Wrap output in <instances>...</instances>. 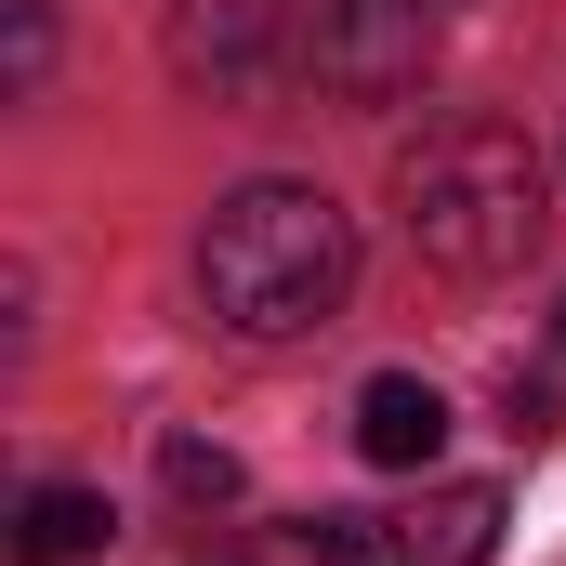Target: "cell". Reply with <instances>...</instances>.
I'll return each instance as SVG.
<instances>
[{
	"instance_id": "obj_1",
	"label": "cell",
	"mask_w": 566,
	"mask_h": 566,
	"mask_svg": "<svg viewBox=\"0 0 566 566\" xmlns=\"http://www.w3.org/2000/svg\"><path fill=\"white\" fill-rule=\"evenodd\" d=\"M198 303H211L224 343H316L356 303V224H343V198L290 185V171L211 198V224H198Z\"/></svg>"
},
{
	"instance_id": "obj_4",
	"label": "cell",
	"mask_w": 566,
	"mask_h": 566,
	"mask_svg": "<svg viewBox=\"0 0 566 566\" xmlns=\"http://www.w3.org/2000/svg\"><path fill=\"white\" fill-rule=\"evenodd\" d=\"M277 53V0H171V66L198 93H251Z\"/></svg>"
},
{
	"instance_id": "obj_5",
	"label": "cell",
	"mask_w": 566,
	"mask_h": 566,
	"mask_svg": "<svg viewBox=\"0 0 566 566\" xmlns=\"http://www.w3.org/2000/svg\"><path fill=\"white\" fill-rule=\"evenodd\" d=\"M501 554V488L488 474H448L396 514V566H488Z\"/></svg>"
},
{
	"instance_id": "obj_3",
	"label": "cell",
	"mask_w": 566,
	"mask_h": 566,
	"mask_svg": "<svg viewBox=\"0 0 566 566\" xmlns=\"http://www.w3.org/2000/svg\"><path fill=\"white\" fill-rule=\"evenodd\" d=\"M303 66L343 106H396L434 66V0H303Z\"/></svg>"
},
{
	"instance_id": "obj_11",
	"label": "cell",
	"mask_w": 566,
	"mask_h": 566,
	"mask_svg": "<svg viewBox=\"0 0 566 566\" xmlns=\"http://www.w3.org/2000/svg\"><path fill=\"white\" fill-rule=\"evenodd\" d=\"M554 329H566V316H554Z\"/></svg>"
},
{
	"instance_id": "obj_9",
	"label": "cell",
	"mask_w": 566,
	"mask_h": 566,
	"mask_svg": "<svg viewBox=\"0 0 566 566\" xmlns=\"http://www.w3.org/2000/svg\"><path fill=\"white\" fill-rule=\"evenodd\" d=\"M303 554H316V566H396V514L329 501V514H303Z\"/></svg>"
},
{
	"instance_id": "obj_6",
	"label": "cell",
	"mask_w": 566,
	"mask_h": 566,
	"mask_svg": "<svg viewBox=\"0 0 566 566\" xmlns=\"http://www.w3.org/2000/svg\"><path fill=\"white\" fill-rule=\"evenodd\" d=\"M356 448H369L382 474H422L434 448H448V396H434L422 369H382V382L356 396Z\"/></svg>"
},
{
	"instance_id": "obj_2",
	"label": "cell",
	"mask_w": 566,
	"mask_h": 566,
	"mask_svg": "<svg viewBox=\"0 0 566 566\" xmlns=\"http://www.w3.org/2000/svg\"><path fill=\"white\" fill-rule=\"evenodd\" d=\"M396 224L448 277H514L554 238V158L514 119H448V133H422L396 158Z\"/></svg>"
},
{
	"instance_id": "obj_8",
	"label": "cell",
	"mask_w": 566,
	"mask_h": 566,
	"mask_svg": "<svg viewBox=\"0 0 566 566\" xmlns=\"http://www.w3.org/2000/svg\"><path fill=\"white\" fill-rule=\"evenodd\" d=\"M158 488L198 501V514H224V501H238V448H211V434H158Z\"/></svg>"
},
{
	"instance_id": "obj_10",
	"label": "cell",
	"mask_w": 566,
	"mask_h": 566,
	"mask_svg": "<svg viewBox=\"0 0 566 566\" xmlns=\"http://www.w3.org/2000/svg\"><path fill=\"white\" fill-rule=\"evenodd\" d=\"M501 422H514V448H554L566 434V382L554 369H514V382H501Z\"/></svg>"
},
{
	"instance_id": "obj_7",
	"label": "cell",
	"mask_w": 566,
	"mask_h": 566,
	"mask_svg": "<svg viewBox=\"0 0 566 566\" xmlns=\"http://www.w3.org/2000/svg\"><path fill=\"white\" fill-rule=\"evenodd\" d=\"M119 541V514H106V488H27L13 501V566H80Z\"/></svg>"
}]
</instances>
